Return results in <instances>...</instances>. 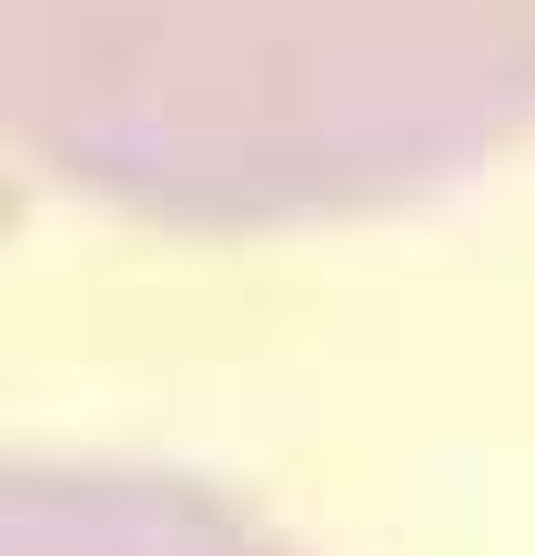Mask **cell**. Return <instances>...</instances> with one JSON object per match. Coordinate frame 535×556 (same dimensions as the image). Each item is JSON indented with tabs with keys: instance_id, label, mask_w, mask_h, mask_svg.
<instances>
[{
	"instance_id": "2",
	"label": "cell",
	"mask_w": 535,
	"mask_h": 556,
	"mask_svg": "<svg viewBox=\"0 0 535 556\" xmlns=\"http://www.w3.org/2000/svg\"><path fill=\"white\" fill-rule=\"evenodd\" d=\"M0 556H304L222 485L162 466L0 455Z\"/></svg>"
},
{
	"instance_id": "1",
	"label": "cell",
	"mask_w": 535,
	"mask_h": 556,
	"mask_svg": "<svg viewBox=\"0 0 535 556\" xmlns=\"http://www.w3.org/2000/svg\"><path fill=\"white\" fill-rule=\"evenodd\" d=\"M535 142V0H0V162L162 233H333Z\"/></svg>"
}]
</instances>
